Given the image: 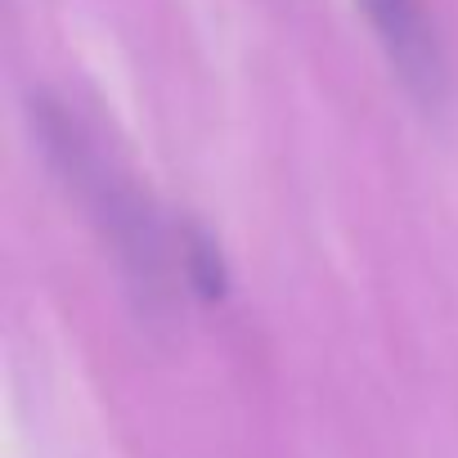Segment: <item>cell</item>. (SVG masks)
<instances>
[{
  "mask_svg": "<svg viewBox=\"0 0 458 458\" xmlns=\"http://www.w3.org/2000/svg\"><path fill=\"white\" fill-rule=\"evenodd\" d=\"M180 252H184V275H189L193 293L207 297V301L225 297L229 275H225V257H220L216 239L202 234V229H184V248H180Z\"/></svg>",
  "mask_w": 458,
  "mask_h": 458,
  "instance_id": "cell-2",
  "label": "cell"
},
{
  "mask_svg": "<svg viewBox=\"0 0 458 458\" xmlns=\"http://www.w3.org/2000/svg\"><path fill=\"white\" fill-rule=\"evenodd\" d=\"M364 10L373 37L382 41L391 68L400 72V81L418 95V99H440L445 90V59H440V41L427 23L422 0H355Z\"/></svg>",
  "mask_w": 458,
  "mask_h": 458,
  "instance_id": "cell-1",
  "label": "cell"
}]
</instances>
